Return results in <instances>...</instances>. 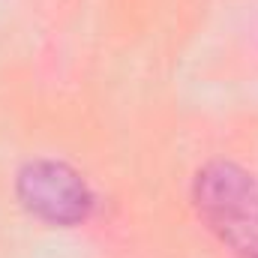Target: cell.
I'll return each mask as SVG.
<instances>
[{
  "mask_svg": "<svg viewBox=\"0 0 258 258\" xmlns=\"http://www.w3.org/2000/svg\"><path fill=\"white\" fill-rule=\"evenodd\" d=\"M192 198L207 228L240 258H258V177L213 159L195 174Z\"/></svg>",
  "mask_w": 258,
  "mask_h": 258,
  "instance_id": "cell-1",
  "label": "cell"
},
{
  "mask_svg": "<svg viewBox=\"0 0 258 258\" xmlns=\"http://www.w3.org/2000/svg\"><path fill=\"white\" fill-rule=\"evenodd\" d=\"M15 192L36 219L63 228L81 225L96 204L87 180L66 162H54V159L27 162L18 171Z\"/></svg>",
  "mask_w": 258,
  "mask_h": 258,
  "instance_id": "cell-2",
  "label": "cell"
}]
</instances>
